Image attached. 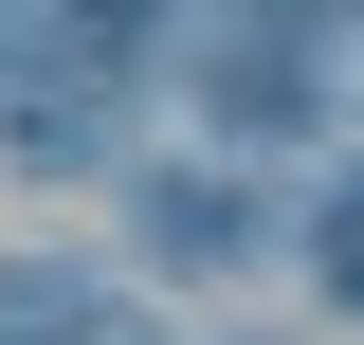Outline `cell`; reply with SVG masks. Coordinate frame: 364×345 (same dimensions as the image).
<instances>
[{
  "instance_id": "obj_1",
  "label": "cell",
  "mask_w": 364,
  "mask_h": 345,
  "mask_svg": "<svg viewBox=\"0 0 364 345\" xmlns=\"http://www.w3.org/2000/svg\"><path fill=\"white\" fill-rule=\"evenodd\" d=\"M328 18H346V0H237L219 37L182 55L200 128H219V146H310L328 128Z\"/></svg>"
},
{
  "instance_id": "obj_6",
  "label": "cell",
  "mask_w": 364,
  "mask_h": 345,
  "mask_svg": "<svg viewBox=\"0 0 364 345\" xmlns=\"http://www.w3.org/2000/svg\"><path fill=\"white\" fill-rule=\"evenodd\" d=\"M310 273H328V309H364V182L310 200Z\"/></svg>"
},
{
  "instance_id": "obj_4",
  "label": "cell",
  "mask_w": 364,
  "mask_h": 345,
  "mask_svg": "<svg viewBox=\"0 0 364 345\" xmlns=\"http://www.w3.org/2000/svg\"><path fill=\"white\" fill-rule=\"evenodd\" d=\"M0 146H18L37 182H91L109 164V91H0Z\"/></svg>"
},
{
  "instance_id": "obj_3",
  "label": "cell",
  "mask_w": 364,
  "mask_h": 345,
  "mask_svg": "<svg viewBox=\"0 0 364 345\" xmlns=\"http://www.w3.org/2000/svg\"><path fill=\"white\" fill-rule=\"evenodd\" d=\"M0 345H146V291H109V273H0Z\"/></svg>"
},
{
  "instance_id": "obj_5",
  "label": "cell",
  "mask_w": 364,
  "mask_h": 345,
  "mask_svg": "<svg viewBox=\"0 0 364 345\" xmlns=\"http://www.w3.org/2000/svg\"><path fill=\"white\" fill-rule=\"evenodd\" d=\"M55 55H73L91 91H128L146 55H164V0H55Z\"/></svg>"
},
{
  "instance_id": "obj_2",
  "label": "cell",
  "mask_w": 364,
  "mask_h": 345,
  "mask_svg": "<svg viewBox=\"0 0 364 345\" xmlns=\"http://www.w3.org/2000/svg\"><path fill=\"white\" fill-rule=\"evenodd\" d=\"M273 236V182L255 164H128V255L146 273H237Z\"/></svg>"
}]
</instances>
